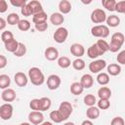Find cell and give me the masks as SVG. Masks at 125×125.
Returning <instances> with one entry per match:
<instances>
[{
    "label": "cell",
    "instance_id": "obj_30",
    "mask_svg": "<svg viewBox=\"0 0 125 125\" xmlns=\"http://www.w3.org/2000/svg\"><path fill=\"white\" fill-rule=\"evenodd\" d=\"M20 21V16L17 14V13H11L8 15L7 17V21L6 22L10 25H15V24H18Z\"/></svg>",
    "mask_w": 125,
    "mask_h": 125
},
{
    "label": "cell",
    "instance_id": "obj_14",
    "mask_svg": "<svg viewBox=\"0 0 125 125\" xmlns=\"http://www.w3.org/2000/svg\"><path fill=\"white\" fill-rule=\"evenodd\" d=\"M44 55L48 61H56L59 58V51L55 47H48L45 50Z\"/></svg>",
    "mask_w": 125,
    "mask_h": 125
},
{
    "label": "cell",
    "instance_id": "obj_21",
    "mask_svg": "<svg viewBox=\"0 0 125 125\" xmlns=\"http://www.w3.org/2000/svg\"><path fill=\"white\" fill-rule=\"evenodd\" d=\"M98 96L100 99H104V100H109V98L111 97V90L108 87H101L98 90Z\"/></svg>",
    "mask_w": 125,
    "mask_h": 125
},
{
    "label": "cell",
    "instance_id": "obj_8",
    "mask_svg": "<svg viewBox=\"0 0 125 125\" xmlns=\"http://www.w3.org/2000/svg\"><path fill=\"white\" fill-rule=\"evenodd\" d=\"M58 110L62 113V115L63 116V118L66 120L70 116V114L72 113L73 107H72V104L69 102H62V103H61Z\"/></svg>",
    "mask_w": 125,
    "mask_h": 125
},
{
    "label": "cell",
    "instance_id": "obj_39",
    "mask_svg": "<svg viewBox=\"0 0 125 125\" xmlns=\"http://www.w3.org/2000/svg\"><path fill=\"white\" fill-rule=\"evenodd\" d=\"M98 108L99 109H107L110 106V102L109 100H104V99H100L98 102Z\"/></svg>",
    "mask_w": 125,
    "mask_h": 125
},
{
    "label": "cell",
    "instance_id": "obj_20",
    "mask_svg": "<svg viewBox=\"0 0 125 125\" xmlns=\"http://www.w3.org/2000/svg\"><path fill=\"white\" fill-rule=\"evenodd\" d=\"M64 21L63 16L61 13H53L50 17V21L54 25H61Z\"/></svg>",
    "mask_w": 125,
    "mask_h": 125
},
{
    "label": "cell",
    "instance_id": "obj_7",
    "mask_svg": "<svg viewBox=\"0 0 125 125\" xmlns=\"http://www.w3.org/2000/svg\"><path fill=\"white\" fill-rule=\"evenodd\" d=\"M105 66H106V62L104 60H96V61H93L92 62H90L89 70L92 73H98V72L102 71Z\"/></svg>",
    "mask_w": 125,
    "mask_h": 125
},
{
    "label": "cell",
    "instance_id": "obj_36",
    "mask_svg": "<svg viewBox=\"0 0 125 125\" xmlns=\"http://www.w3.org/2000/svg\"><path fill=\"white\" fill-rule=\"evenodd\" d=\"M26 54V47L23 43H21L19 42V46H18V49L16 50V52L14 53V55L16 57H22Z\"/></svg>",
    "mask_w": 125,
    "mask_h": 125
},
{
    "label": "cell",
    "instance_id": "obj_2",
    "mask_svg": "<svg viewBox=\"0 0 125 125\" xmlns=\"http://www.w3.org/2000/svg\"><path fill=\"white\" fill-rule=\"evenodd\" d=\"M28 77L31 81V83L35 86H40L45 81V76L40 68L38 67H31L28 70Z\"/></svg>",
    "mask_w": 125,
    "mask_h": 125
},
{
    "label": "cell",
    "instance_id": "obj_9",
    "mask_svg": "<svg viewBox=\"0 0 125 125\" xmlns=\"http://www.w3.org/2000/svg\"><path fill=\"white\" fill-rule=\"evenodd\" d=\"M68 36V31L65 27H59L54 33V39L57 43H63Z\"/></svg>",
    "mask_w": 125,
    "mask_h": 125
},
{
    "label": "cell",
    "instance_id": "obj_27",
    "mask_svg": "<svg viewBox=\"0 0 125 125\" xmlns=\"http://www.w3.org/2000/svg\"><path fill=\"white\" fill-rule=\"evenodd\" d=\"M50 118L55 123H61V122H62V121L65 120L63 118V116L62 115V113L59 110H53V111H51L50 112Z\"/></svg>",
    "mask_w": 125,
    "mask_h": 125
},
{
    "label": "cell",
    "instance_id": "obj_15",
    "mask_svg": "<svg viewBox=\"0 0 125 125\" xmlns=\"http://www.w3.org/2000/svg\"><path fill=\"white\" fill-rule=\"evenodd\" d=\"M80 84L82 85V87L84 89L91 88L93 86V84H94V78H93V76L91 74H88V73L82 75V77L80 79Z\"/></svg>",
    "mask_w": 125,
    "mask_h": 125
},
{
    "label": "cell",
    "instance_id": "obj_42",
    "mask_svg": "<svg viewBox=\"0 0 125 125\" xmlns=\"http://www.w3.org/2000/svg\"><path fill=\"white\" fill-rule=\"evenodd\" d=\"M1 39H2V41L5 43V42H7V41H9V40H11V39H14V35H13V33H12L11 31L7 30V31H4V32L1 34Z\"/></svg>",
    "mask_w": 125,
    "mask_h": 125
},
{
    "label": "cell",
    "instance_id": "obj_41",
    "mask_svg": "<svg viewBox=\"0 0 125 125\" xmlns=\"http://www.w3.org/2000/svg\"><path fill=\"white\" fill-rule=\"evenodd\" d=\"M114 11H117L118 13H124L125 12V1H119L115 3Z\"/></svg>",
    "mask_w": 125,
    "mask_h": 125
},
{
    "label": "cell",
    "instance_id": "obj_54",
    "mask_svg": "<svg viewBox=\"0 0 125 125\" xmlns=\"http://www.w3.org/2000/svg\"><path fill=\"white\" fill-rule=\"evenodd\" d=\"M63 125H74V123H73V122H66V123H64Z\"/></svg>",
    "mask_w": 125,
    "mask_h": 125
},
{
    "label": "cell",
    "instance_id": "obj_35",
    "mask_svg": "<svg viewBox=\"0 0 125 125\" xmlns=\"http://www.w3.org/2000/svg\"><path fill=\"white\" fill-rule=\"evenodd\" d=\"M115 0H103L102 1V5L104 6V8H105L106 10L112 12L114 11V7H115Z\"/></svg>",
    "mask_w": 125,
    "mask_h": 125
},
{
    "label": "cell",
    "instance_id": "obj_18",
    "mask_svg": "<svg viewBox=\"0 0 125 125\" xmlns=\"http://www.w3.org/2000/svg\"><path fill=\"white\" fill-rule=\"evenodd\" d=\"M86 115H87V117L89 119L95 120L100 116V109L95 105L89 106V108L86 110Z\"/></svg>",
    "mask_w": 125,
    "mask_h": 125
},
{
    "label": "cell",
    "instance_id": "obj_1",
    "mask_svg": "<svg viewBox=\"0 0 125 125\" xmlns=\"http://www.w3.org/2000/svg\"><path fill=\"white\" fill-rule=\"evenodd\" d=\"M124 39H125V37L122 32L113 33L111 36L110 43L108 44V51H110L112 53H116L117 51H119L124 43Z\"/></svg>",
    "mask_w": 125,
    "mask_h": 125
},
{
    "label": "cell",
    "instance_id": "obj_19",
    "mask_svg": "<svg viewBox=\"0 0 125 125\" xmlns=\"http://www.w3.org/2000/svg\"><path fill=\"white\" fill-rule=\"evenodd\" d=\"M59 10L61 14H68L71 11V3L68 0H62L59 3Z\"/></svg>",
    "mask_w": 125,
    "mask_h": 125
},
{
    "label": "cell",
    "instance_id": "obj_5",
    "mask_svg": "<svg viewBox=\"0 0 125 125\" xmlns=\"http://www.w3.org/2000/svg\"><path fill=\"white\" fill-rule=\"evenodd\" d=\"M13 115V105L6 103L0 106V118L3 120H9Z\"/></svg>",
    "mask_w": 125,
    "mask_h": 125
},
{
    "label": "cell",
    "instance_id": "obj_10",
    "mask_svg": "<svg viewBox=\"0 0 125 125\" xmlns=\"http://www.w3.org/2000/svg\"><path fill=\"white\" fill-rule=\"evenodd\" d=\"M28 120L34 125H39L42 122H44V115L42 114L41 111H31L28 114Z\"/></svg>",
    "mask_w": 125,
    "mask_h": 125
},
{
    "label": "cell",
    "instance_id": "obj_3",
    "mask_svg": "<svg viewBox=\"0 0 125 125\" xmlns=\"http://www.w3.org/2000/svg\"><path fill=\"white\" fill-rule=\"evenodd\" d=\"M91 34L94 37H99V38H106L109 35V29L106 25L104 24H99L95 25L91 28Z\"/></svg>",
    "mask_w": 125,
    "mask_h": 125
},
{
    "label": "cell",
    "instance_id": "obj_25",
    "mask_svg": "<svg viewBox=\"0 0 125 125\" xmlns=\"http://www.w3.org/2000/svg\"><path fill=\"white\" fill-rule=\"evenodd\" d=\"M32 21L34 22V24L47 21V14L43 11V12H40V13H38V14L33 15V17H32Z\"/></svg>",
    "mask_w": 125,
    "mask_h": 125
},
{
    "label": "cell",
    "instance_id": "obj_50",
    "mask_svg": "<svg viewBox=\"0 0 125 125\" xmlns=\"http://www.w3.org/2000/svg\"><path fill=\"white\" fill-rule=\"evenodd\" d=\"M6 24H7L6 21H5L3 18H1V17H0V30L4 29V28L6 27Z\"/></svg>",
    "mask_w": 125,
    "mask_h": 125
},
{
    "label": "cell",
    "instance_id": "obj_44",
    "mask_svg": "<svg viewBox=\"0 0 125 125\" xmlns=\"http://www.w3.org/2000/svg\"><path fill=\"white\" fill-rule=\"evenodd\" d=\"M21 15L24 16V17H29V16L32 15V12H31V10H30V8L28 7L27 4H26L25 6H23L22 8H21Z\"/></svg>",
    "mask_w": 125,
    "mask_h": 125
},
{
    "label": "cell",
    "instance_id": "obj_49",
    "mask_svg": "<svg viewBox=\"0 0 125 125\" xmlns=\"http://www.w3.org/2000/svg\"><path fill=\"white\" fill-rule=\"evenodd\" d=\"M7 58L3 55H0V68H4L6 65H7Z\"/></svg>",
    "mask_w": 125,
    "mask_h": 125
},
{
    "label": "cell",
    "instance_id": "obj_46",
    "mask_svg": "<svg viewBox=\"0 0 125 125\" xmlns=\"http://www.w3.org/2000/svg\"><path fill=\"white\" fill-rule=\"evenodd\" d=\"M110 125H124V119L120 116H116L111 120Z\"/></svg>",
    "mask_w": 125,
    "mask_h": 125
},
{
    "label": "cell",
    "instance_id": "obj_38",
    "mask_svg": "<svg viewBox=\"0 0 125 125\" xmlns=\"http://www.w3.org/2000/svg\"><path fill=\"white\" fill-rule=\"evenodd\" d=\"M18 27L21 31H27L30 28V22L27 20H20L18 23Z\"/></svg>",
    "mask_w": 125,
    "mask_h": 125
},
{
    "label": "cell",
    "instance_id": "obj_43",
    "mask_svg": "<svg viewBox=\"0 0 125 125\" xmlns=\"http://www.w3.org/2000/svg\"><path fill=\"white\" fill-rule=\"evenodd\" d=\"M10 3L15 6V7H20V8H22L23 6H25L27 4L26 0H10Z\"/></svg>",
    "mask_w": 125,
    "mask_h": 125
},
{
    "label": "cell",
    "instance_id": "obj_45",
    "mask_svg": "<svg viewBox=\"0 0 125 125\" xmlns=\"http://www.w3.org/2000/svg\"><path fill=\"white\" fill-rule=\"evenodd\" d=\"M47 28H48V23H47V21L41 22V23H36V24H35V29L38 30V31H40V32H44L45 30H47Z\"/></svg>",
    "mask_w": 125,
    "mask_h": 125
},
{
    "label": "cell",
    "instance_id": "obj_22",
    "mask_svg": "<svg viewBox=\"0 0 125 125\" xmlns=\"http://www.w3.org/2000/svg\"><path fill=\"white\" fill-rule=\"evenodd\" d=\"M5 44V49L6 51L8 52H11V53H15L16 50L18 49V46H19V42L14 38V39H11L7 42L4 43Z\"/></svg>",
    "mask_w": 125,
    "mask_h": 125
},
{
    "label": "cell",
    "instance_id": "obj_13",
    "mask_svg": "<svg viewBox=\"0 0 125 125\" xmlns=\"http://www.w3.org/2000/svg\"><path fill=\"white\" fill-rule=\"evenodd\" d=\"M14 78H15V82H16V84H17L19 87H24V86L27 85L28 79H27L26 75H25L23 72H21V71L17 72V73L15 74Z\"/></svg>",
    "mask_w": 125,
    "mask_h": 125
},
{
    "label": "cell",
    "instance_id": "obj_40",
    "mask_svg": "<svg viewBox=\"0 0 125 125\" xmlns=\"http://www.w3.org/2000/svg\"><path fill=\"white\" fill-rule=\"evenodd\" d=\"M29 106L31 109L35 111H40V100L39 99H33L29 103Z\"/></svg>",
    "mask_w": 125,
    "mask_h": 125
},
{
    "label": "cell",
    "instance_id": "obj_47",
    "mask_svg": "<svg viewBox=\"0 0 125 125\" xmlns=\"http://www.w3.org/2000/svg\"><path fill=\"white\" fill-rule=\"evenodd\" d=\"M117 62L120 64H125V50H122L118 55H117Z\"/></svg>",
    "mask_w": 125,
    "mask_h": 125
},
{
    "label": "cell",
    "instance_id": "obj_11",
    "mask_svg": "<svg viewBox=\"0 0 125 125\" xmlns=\"http://www.w3.org/2000/svg\"><path fill=\"white\" fill-rule=\"evenodd\" d=\"M70 53L76 58H81L85 54V49L83 45L79 43H74L70 46Z\"/></svg>",
    "mask_w": 125,
    "mask_h": 125
},
{
    "label": "cell",
    "instance_id": "obj_28",
    "mask_svg": "<svg viewBox=\"0 0 125 125\" xmlns=\"http://www.w3.org/2000/svg\"><path fill=\"white\" fill-rule=\"evenodd\" d=\"M40 100V111H45V110H48L50 107H51V104H52V102L49 98L47 97H43Z\"/></svg>",
    "mask_w": 125,
    "mask_h": 125
},
{
    "label": "cell",
    "instance_id": "obj_4",
    "mask_svg": "<svg viewBox=\"0 0 125 125\" xmlns=\"http://www.w3.org/2000/svg\"><path fill=\"white\" fill-rule=\"evenodd\" d=\"M106 15L104 10L102 9H95L91 14V21L94 23H102L105 21Z\"/></svg>",
    "mask_w": 125,
    "mask_h": 125
},
{
    "label": "cell",
    "instance_id": "obj_24",
    "mask_svg": "<svg viewBox=\"0 0 125 125\" xmlns=\"http://www.w3.org/2000/svg\"><path fill=\"white\" fill-rule=\"evenodd\" d=\"M84 88L82 87V85L80 84V82H73L70 85V92L71 94H73L74 96H79L82 94Z\"/></svg>",
    "mask_w": 125,
    "mask_h": 125
},
{
    "label": "cell",
    "instance_id": "obj_37",
    "mask_svg": "<svg viewBox=\"0 0 125 125\" xmlns=\"http://www.w3.org/2000/svg\"><path fill=\"white\" fill-rule=\"evenodd\" d=\"M96 103H97V101H96V97H95L94 95L88 94V95H86V96L84 97V104H85L86 105H88V106H93V105H95Z\"/></svg>",
    "mask_w": 125,
    "mask_h": 125
},
{
    "label": "cell",
    "instance_id": "obj_33",
    "mask_svg": "<svg viewBox=\"0 0 125 125\" xmlns=\"http://www.w3.org/2000/svg\"><path fill=\"white\" fill-rule=\"evenodd\" d=\"M72 66L76 70H82L85 68V62L82 59L77 58L72 62Z\"/></svg>",
    "mask_w": 125,
    "mask_h": 125
},
{
    "label": "cell",
    "instance_id": "obj_12",
    "mask_svg": "<svg viewBox=\"0 0 125 125\" xmlns=\"http://www.w3.org/2000/svg\"><path fill=\"white\" fill-rule=\"evenodd\" d=\"M1 98H2V100H3L4 102L10 103V102H13V101L16 100V98H17V94H16V92H15L13 89L7 88V89H5V90L2 92Z\"/></svg>",
    "mask_w": 125,
    "mask_h": 125
},
{
    "label": "cell",
    "instance_id": "obj_53",
    "mask_svg": "<svg viewBox=\"0 0 125 125\" xmlns=\"http://www.w3.org/2000/svg\"><path fill=\"white\" fill-rule=\"evenodd\" d=\"M81 2H82V3H83V4H90V3H91V2H92V1H87V2H86V1H84V0H82V1H81Z\"/></svg>",
    "mask_w": 125,
    "mask_h": 125
},
{
    "label": "cell",
    "instance_id": "obj_31",
    "mask_svg": "<svg viewBox=\"0 0 125 125\" xmlns=\"http://www.w3.org/2000/svg\"><path fill=\"white\" fill-rule=\"evenodd\" d=\"M97 81L100 85H106V84L109 83V76H108L107 73L101 72L97 76Z\"/></svg>",
    "mask_w": 125,
    "mask_h": 125
},
{
    "label": "cell",
    "instance_id": "obj_32",
    "mask_svg": "<svg viewBox=\"0 0 125 125\" xmlns=\"http://www.w3.org/2000/svg\"><path fill=\"white\" fill-rule=\"evenodd\" d=\"M70 63H71V62L67 57L62 56V57L58 58V64L62 68H67L70 65Z\"/></svg>",
    "mask_w": 125,
    "mask_h": 125
},
{
    "label": "cell",
    "instance_id": "obj_48",
    "mask_svg": "<svg viewBox=\"0 0 125 125\" xmlns=\"http://www.w3.org/2000/svg\"><path fill=\"white\" fill-rule=\"evenodd\" d=\"M8 10V4L5 0H0V13H5Z\"/></svg>",
    "mask_w": 125,
    "mask_h": 125
},
{
    "label": "cell",
    "instance_id": "obj_51",
    "mask_svg": "<svg viewBox=\"0 0 125 125\" xmlns=\"http://www.w3.org/2000/svg\"><path fill=\"white\" fill-rule=\"evenodd\" d=\"M81 125H94V124H93V122L91 120H84L81 123Z\"/></svg>",
    "mask_w": 125,
    "mask_h": 125
},
{
    "label": "cell",
    "instance_id": "obj_55",
    "mask_svg": "<svg viewBox=\"0 0 125 125\" xmlns=\"http://www.w3.org/2000/svg\"><path fill=\"white\" fill-rule=\"evenodd\" d=\"M20 125H30L29 123H27V122H23V123H21Z\"/></svg>",
    "mask_w": 125,
    "mask_h": 125
},
{
    "label": "cell",
    "instance_id": "obj_26",
    "mask_svg": "<svg viewBox=\"0 0 125 125\" xmlns=\"http://www.w3.org/2000/svg\"><path fill=\"white\" fill-rule=\"evenodd\" d=\"M107 72L112 76L119 75L121 72V66L117 63H110L109 65H107Z\"/></svg>",
    "mask_w": 125,
    "mask_h": 125
},
{
    "label": "cell",
    "instance_id": "obj_17",
    "mask_svg": "<svg viewBox=\"0 0 125 125\" xmlns=\"http://www.w3.org/2000/svg\"><path fill=\"white\" fill-rule=\"evenodd\" d=\"M28 7L30 8L31 12H32V16L35 15V14H38L40 12H43V8H42V5L39 1L37 0H31L27 3Z\"/></svg>",
    "mask_w": 125,
    "mask_h": 125
},
{
    "label": "cell",
    "instance_id": "obj_16",
    "mask_svg": "<svg viewBox=\"0 0 125 125\" xmlns=\"http://www.w3.org/2000/svg\"><path fill=\"white\" fill-rule=\"evenodd\" d=\"M87 55H88V57L90 58V59H96V58H98L99 56H101V55H104L103 53H102V51L99 49V47L96 45V43L95 44H93L92 46H90L89 48H88V50H87Z\"/></svg>",
    "mask_w": 125,
    "mask_h": 125
},
{
    "label": "cell",
    "instance_id": "obj_52",
    "mask_svg": "<svg viewBox=\"0 0 125 125\" xmlns=\"http://www.w3.org/2000/svg\"><path fill=\"white\" fill-rule=\"evenodd\" d=\"M39 125H53L51 122H49V121H45V122H42L41 124H39Z\"/></svg>",
    "mask_w": 125,
    "mask_h": 125
},
{
    "label": "cell",
    "instance_id": "obj_29",
    "mask_svg": "<svg viewBox=\"0 0 125 125\" xmlns=\"http://www.w3.org/2000/svg\"><path fill=\"white\" fill-rule=\"evenodd\" d=\"M11 84V78L7 74L0 75V89H7Z\"/></svg>",
    "mask_w": 125,
    "mask_h": 125
},
{
    "label": "cell",
    "instance_id": "obj_23",
    "mask_svg": "<svg viewBox=\"0 0 125 125\" xmlns=\"http://www.w3.org/2000/svg\"><path fill=\"white\" fill-rule=\"evenodd\" d=\"M106 23L108 26H111V27H115V26H118L119 23H120V19L118 16L116 15H110L108 17H106V20H105Z\"/></svg>",
    "mask_w": 125,
    "mask_h": 125
},
{
    "label": "cell",
    "instance_id": "obj_6",
    "mask_svg": "<svg viewBox=\"0 0 125 125\" xmlns=\"http://www.w3.org/2000/svg\"><path fill=\"white\" fill-rule=\"evenodd\" d=\"M61 78L57 74H51L47 78V87L49 90H57L61 86Z\"/></svg>",
    "mask_w": 125,
    "mask_h": 125
},
{
    "label": "cell",
    "instance_id": "obj_34",
    "mask_svg": "<svg viewBox=\"0 0 125 125\" xmlns=\"http://www.w3.org/2000/svg\"><path fill=\"white\" fill-rule=\"evenodd\" d=\"M96 45L99 47V49L102 51L103 54H104L105 52L108 51V43L104 40V39H99L96 42Z\"/></svg>",
    "mask_w": 125,
    "mask_h": 125
}]
</instances>
